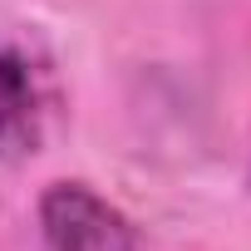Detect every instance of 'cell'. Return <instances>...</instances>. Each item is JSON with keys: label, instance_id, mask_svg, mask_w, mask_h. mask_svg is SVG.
<instances>
[{"label": "cell", "instance_id": "obj_1", "mask_svg": "<svg viewBox=\"0 0 251 251\" xmlns=\"http://www.w3.org/2000/svg\"><path fill=\"white\" fill-rule=\"evenodd\" d=\"M40 231L50 251H148L138 226L89 182H50L40 197Z\"/></svg>", "mask_w": 251, "mask_h": 251}, {"label": "cell", "instance_id": "obj_2", "mask_svg": "<svg viewBox=\"0 0 251 251\" xmlns=\"http://www.w3.org/2000/svg\"><path fill=\"white\" fill-rule=\"evenodd\" d=\"M45 74L30 50H0V158H30L45 138Z\"/></svg>", "mask_w": 251, "mask_h": 251}]
</instances>
